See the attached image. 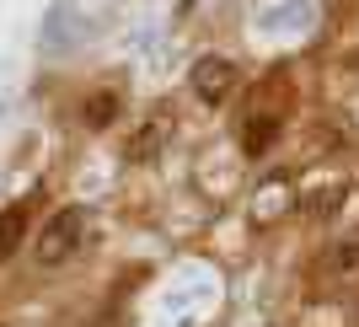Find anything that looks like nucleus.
Here are the masks:
<instances>
[{
	"mask_svg": "<svg viewBox=\"0 0 359 327\" xmlns=\"http://www.w3.org/2000/svg\"><path fill=\"white\" fill-rule=\"evenodd\" d=\"M81 236H86V209L65 204L60 215H48V220H43V231H38V253H32V258H38L43 268H60L65 258L81 247Z\"/></svg>",
	"mask_w": 359,
	"mask_h": 327,
	"instance_id": "f257e3e1",
	"label": "nucleus"
},
{
	"mask_svg": "<svg viewBox=\"0 0 359 327\" xmlns=\"http://www.w3.org/2000/svg\"><path fill=\"white\" fill-rule=\"evenodd\" d=\"M194 91L204 97V102L220 107L225 97L236 91V65H231V60H215V54H210V60H198L194 65Z\"/></svg>",
	"mask_w": 359,
	"mask_h": 327,
	"instance_id": "f03ea898",
	"label": "nucleus"
},
{
	"mask_svg": "<svg viewBox=\"0 0 359 327\" xmlns=\"http://www.w3.org/2000/svg\"><path fill=\"white\" fill-rule=\"evenodd\" d=\"M22 236H27V209H6L0 215V263L22 247Z\"/></svg>",
	"mask_w": 359,
	"mask_h": 327,
	"instance_id": "7ed1b4c3",
	"label": "nucleus"
},
{
	"mask_svg": "<svg viewBox=\"0 0 359 327\" xmlns=\"http://www.w3.org/2000/svg\"><path fill=\"white\" fill-rule=\"evenodd\" d=\"M354 274H359V241L332 247L327 253V279H354Z\"/></svg>",
	"mask_w": 359,
	"mask_h": 327,
	"instance_id": "20e7f679",
	"label": "nucleus"
},
{
	"mask_svg": "<svg viewBox=\"0 0 359 327\" xmlns=\"http://www.w3.org/2000/svg\"><path fill=\"white\" fill-rule=\"evenodd\" d=\"M241 145H247V156H257V150H269V145H273V119H269V113H263V119H257V113L247 119V134H241Z\"/></svg>",
	"mask_w": 359,
	"mask_h": 327,
	"instance_id": "39448f33",
	"label": "nucleus"
},
{
	"mask_svg": "<svg viewBox=\"0 0 359 327\" xmlns=\"http://www.w3.org/2000/svg\"><path fill=\"white\" fill-rule=\"evenodd\" d=\"M107 119H113V97H91V102H86V124H91V129H102Z\"/></svg>",
	"mask_w": 359,
	"mask_h": 327,
	"instance_id": "423d86ee",
	"label": "nucleus"
}]
</instances>
